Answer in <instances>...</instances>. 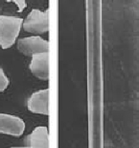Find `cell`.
I'll return each instance as SVG.
<instances>
[{"label": "cell", "instance_id": "277c9868", "mask_svg": "<svg viewBox=\"0 0 139 148\" xmlns=\"http://www.w3.org/2000/svg\"><path fill=\"white\" fill-rule=\"evenodd\" d=\"M25 123L21 118L8 114H0V133L18 138L24 133Z\"/></svg>", "mask_w": 139, "mask_h": 148}, {"label": "cell", "instance_id": "9c48e42d", "mask_svg": "<svg viewBox=\"0 0 139 148\" xmlns=\"http://www.w3.org/2000/svg\"><path fill=\"white\" fill-rule=\"evenodd\" d=\"M16 4H17V6L19 7V10L21 11L26 7V2L25 1H14Z\"/></svg>", "mask_w": 139, "mask_h": 148}, {"label": "cell", "instance_id": "6da1fadb", "mask_svg": "<svg viewBox=\"0 0 139 148\" xmlns=\"http://www.w3.org/2000/svg\"><path fill=\"white\" fill-rule=\"evenodd\" d=\"M23 24L21 17L0 16V46L8 49L13 46Z\"/></svg>", "mask_w": 139, "mask_h": 148}, {"label": "cell", "instance_id": "7a4b0ae2", "mask_svg": "<svg viewBox=\"0 0 139 148\" xmlns=\"http://www.w3.org/2000/svg\"><path fill=\"white\" fill-rule=\"evenodd\" d=\"M23 28L32 34H44L49 30V11L41 12L34 9L23 21Z\"/></svg>", "mask_w": 139, "mask_h": 148}, {"label": "cell", "instance_id": "5b68a950", "mask_svg": "<svg viewBox=\"0 0 139 148\" xmlns=\"http://www.w3.org/2000/svg\"><path fill=\"white\" fill-rule=\"evenodd\" d=\"M49 94L48 88L34 92L28 99L27 106L29 111L38 114H49Z\"/></svg>", "mask_w": 139, "mask_h": 148}, {"label": "cell", "instance_id": "ba28073f", "mask_svg": "<svg viewBox=\"0 0 139 148\" xmlns=\"http://www.w3.org/2000/svg\"><path fill=\"white\" fill-rule=\"evenodd\" d=\"M9 83H10V81H9V78L7 77V75L5 74L4 70L0 67V92L4 91L6 88H8Z\"/></svg>", "mask_w": 139, "mask_h": 148}, {"label": "cell", "instance_id": "8992f818", "mask_svg": "<svg viewBox=\"0 0 139 148\" xmlns=\"http://www.w3.org/2000/svg\"><path fill=\"white\" fill-rule=\"evenodd\" d=\"M30 70L37 78L45 81L49 80V52L32 56Z\"/></svg>", "mask_w": 139, "mask_h": 148}, {"label": "cell", "instance_id": "3957f363", "mask_svg": "<svg viewBox=\"0 0 139 148\" xmlns=\"http://www.w3.org/2000/svg\"><path fill=\"white\" fill-rule=\"evenodd\" d=\"M17 49L26 56H33L38 53L49 52V41L35 36L23 38L17 41Z\"/></svg>", "mask_w": 139, "mask_h": 148}, {"label": "cell", "instance_id": "52a82bcc", "mask_svg": "<svg viewBox=\"0 0 139 148\" xmlns=\"http://www.w3.org/2000/svg\"><path fill=\"white\" fill-rule=\"evenodd\" d=\"M27 146L31 148H48L49 147V134L48 129L45 126L37 127L28 136Z\"/></svg>", "mask_w": 139, "mask_h": 148}]
</instances>
